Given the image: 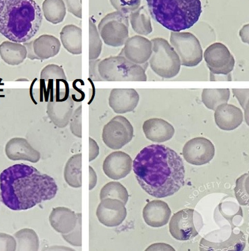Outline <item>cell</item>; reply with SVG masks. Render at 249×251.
<instances>
[{"instance_id":"cell-1","label":"cell","mask_w":249,"mask_h":251,"mask_svg":"<svg viewBox=\"0 0 249 251\" xmlns=\"http://www.w3.org/2000/svg\"><path fill=\"white\" fill-rule=\"evenodd\" d=\"M137 181L148 195L157 199L177 193L184 185V164L175 151L161 145L145 147L133 162Z\"/></svg>"},{"instance_id":"cell-2","label":"cell","mask_w":249,"mask_h":251,"mask_svg":"<svg viewBox=\"0 0 249 251\" xmlns=\"http://www.w3.org/2000/svg\"><path fill=\"white\" fill-rule=\"evenodd\" d=\"M58 190L52 177L25 164L8 167L0 175L1 201L13 210H28L51 200Z\"/></svg>"},{"instance_id":"cell-3","label":"cell","mask_w":249,"mask_h":251,"mask_svg":"<svg viewBox=\"0 0 249 251\" xmlns=\"http://www.w3.org/2000/svg\"><path fill=\"white\" fill-rule=\"evenodd\" d=\"M43 18L41 8L34 0H5L0 33L15 43H26L39 31Z\"/></svg>"},{"instance_id":"cell-4","label":"cell","mask_w":249,"mask_h":251,"mask_svg":"<svg viewBox=\"0 0 249 251\" xmlns=\"http://www.w3.org/2000/svg\"><path fill=\"white\" fill-rule=\"evenodd\" d=\"M152 18L174 32L196 24L202 13L200 0H146Z\"/></svg>"},{"instance_id":"cell-5","label":"cell","mask_w":249,"mask_h":251,"mask_svg":"<svg viewBox=\"0 0 249 251\" xmlns=\"http://www.w3.org/2000/svg\"><path fill=\"white\" fill-rule=\"evenodd\" d=\"M98 72L103 81H147L145 69L121 55L102 60L98 64Z\"/></svg>"},{"instance_id":"cell-6","label":"cell","mask_w":249,"mask_h":251,"mask_svg":"<svg viewBox=\"0 0 249 251\" xmlns=\"http://www.w3.org/2000/svg\"><path fill=\"white\" fill-rule=\"evenodd\" d=\"M151 42L153 52L149 60L154 73L163 78L176 76L181 65L173 47L164 38H153Z\"/></svg>"},{"instance_id":"cell-7","label":"cell","mask_w":249,"mask_h":251,"mask_svg":"<svg viewBox=\"0 0 249 251\" xmlns=\"http://www.w3.org/2000/svg\"><path fill=\"white\" fill-rule=\"evenodd\" d=\"M129 26L128 15L114 11L105 16L97 28L105 45L119 48L129 38Z\"/></svg>"},{"instance_id":"cell-8","label":"cell","mask_w":249,"mask_h":251,"mask_svg":"<svg viewBox=\"0 0 249 251\" xmlns=\"http://www.w3.org/2000/svg\"><path fill=\"white\" fill-rule=\"evenodd\" d=\"M170 41L180 58L181 65L193 68L201 63L203 59V50L200 41L193 33L172 31Z\"/></svg>"},{"instance_id":"cell-9","label":"cell","mask_w":249,"mask_h":251,"mask_svg":"<svg viewBox=\"0 0 249 251\" xmlns=\"http://www.w3.org/2000/svg\"><path fill=\"white\" fill-rule=\"evenodd\" d=\"M134 128L128 119L114 117L103 127L102 138L107 147L113 150L121 149L132 141Z\"/></svg>"},{"instance_id":"cell-10","label":"cell","mask_w":249,"mask_h":251,"mask_svg":"<svg viewBox=\"0 0 249 251\" xmlns=\"http://www.w3.org/2000/svg\"><path fill=\"white\" fill-rule=\"evenodd\" d=\"M210 73L215 75H228L233 70L235 58L226 45L213 43L205 50L204 54Z\"/></svg>"},{"instance_id":"cell-11","label":"cell","mask_w":249,"mask_h":251,"mask_svg":"<svg viewBox=\"0 0 249 251\" xmlns=\"http://www.w3.org/2000/svg\"><path fill=\"white\" fill-rule=\"evenodd\" d=\"M182 153L185 161L191 165L200 166L208 164L213 160L215 150L210 140L199 137L187 142Z\"/></svg>"},{"instance_id":"cell-12","label":"cell","mask_w":249,"mask_h":251,"mask_svg":"<svg viewBox=\"0 0 249 251\" xmlns=\"http://www.w3.org/2000/svg\"><path fill=\"white\" fill-rule=\"evenodd\" d=\"M57 96L48 101L46 113L53 125L63 128L69 123L73 113L74 100L66 91L58 93Z\"/></svg>"},{"instance_id":"cell-13","label":"cell","mask_w":249,"mask_h":251,"mask_svg":"<svg viewBox=\"0 0 249 251\" xmlns=\"http://www.w3.org/2000/svg\"><path fill=\"white\" fill-rule=\"evenodd\" d=\"M152 52L153 45L151 41L143 36H135L127 40L119 55L125 57L135 64L141 65L146 70Z\"/></svg>"},{"instance_id":"cell-14","label":"cell","mask_w":249,"mask_h":251,"mask_svg":"<svg viewBox=\"0 0 249 251\" xmlns=\"http://www.w3.org/2000/svg\"><path fill=\"white\" fill-rule=\"evenodd\" d=\"M96 217L100 223L105 226H118L126 218L127 209L121 201L113 199H103L97 207Z\"/></svg>"},{"instance_id":"cell-15","label":"cell","mask_w":249,"mask_h":251,"mask_svg":"<svg viewBox=\"0 0 249 251\" xmlns=\"http://www.w3.org/2000/svg\"><path fill=\"white\" fill-rule=\"evenodd\" d=\"M193 209H184L177 212L172 217L169 228L174 238L179 241H187L198 235L194 224Z\"/></svg>"},{"instance_id":"cell-16","label":"cell","mask_w":249,"mask_h":251,"mask_svg":"<svg viewBox=\"0 0 249 251\" xmlns=\"http://www.w3.org/2000/svg\"><path fill=\"white\" fill-rule=\"evenodd\" d=\"M133 162V159L128 153L120 151L113 152L103 162V172L109 178L119 180L131 172Z\"/></svg>"},{"instance_id":"cell-17","label":"cell","mask_w":249,"mask_h":251,"mask_svg":"<svg viewBox=\"0 0 249 251\" xmlns=\"http://www.w3.org/2000/svg\"><path fill=\"white\" fill-rule=\"evenodd\" d=\"M5 153L10 160H25L36 163L41 160V155L25 138H13L6 143Z\"/></svg>"},{"instance_id":"cell-18","label":"cell","mask_w":249,"mask_h":251,"mask_svg":"<svg viewBox=\"0 0 249 251\" xmlns=\"http://www.w3.org/2000/svg\"><path fill=\"white\" fill-rule=\"evenodd\" d=\"M139 102V95L135 89L112 90L109 98V105L116 113L124 114L133 112Z\"/></svg>"},{"instance_id":"cell-19","label":"cell","mask_w":249,"mask_h":251,"mask_svg":"<svg viewBox=\"0 0 249 251\" xmlns=\"http://www.w3.org/2000/svg\"><path fill=\"white\" fill-rule=\"evenodd\" d=\"M215 111V123L220 129L235 130L243 122V113L235 105L224 103L219 105Z\"/></svg>"},{"instance_id":"cell-20","label":"cell","mask_w":249,"mask_h":251,"mask_svg":"<svg viewBox=\"0 0 249 251\" xmlns=\"http://www.w3.org/2000/svg\"><path fill=\"white\" fill-rule=\"evenodd\" d=\"M171 210L168 204L162 201L149 202L143 210V217L145 223L150 226L160 227L168 223L171 217Z\"/></svg>"},{"instance_id":"cell-21","label":"cell","mask_w":249,"mask_h":251,"mask_svg":"<svg viewBox=\"0 0 249 251\" xmlns=\"http://www.w3.org/2000/svg\"><path fill=\"white\" fill-rule=\"evenodd\" d=\"M145 137L154 142H165L171 140L175 134L173 126L159 118L146 120L143 125Z\"/></svg>"},{"instance_id":"cell-22","label":"cell","mask_w":249,"mask_h":251,"mask_svg":"<svg viewBox=\"0 0 249 251\" xmlns=\"http://www.w3.org/2000/svg\"><path fill=\"white\" fill-rule=\"evenodd\" d=\"M78 214L65 207H54L49 215V222L56 232L68 234L76 227Z\"/></svg>"},{"instance_id":"cell-23","label":"cell","mask_w":249,"mask_h":251,"mask_svg":"<svg viewBox=\"0 0 249 251\" xmlns=\"http://www.w3.org/2000/svg\"><path fill=\"white\" fill-rule=\"evenodd\" d=\"M33 50L39 60H46L56 56L61 48V43L56 37L42 35L33 43Z\"/></svg>"},{"instance_id":"cell-24","label":"cell","mask_w":249,"mask_h":251,"mask_svg":"<svg viewBox=\"0 0 249 251\" xmlns=\"http://www.w3.org/2000/svg\"><path fill=\"white\" fill-rule=\"evenodd\" d=\"M0 57L8 65L15 66L21 65L27 58V51L23 43L5 41L0 45Z\"/></svg>"},{"instance_id":"cell-25","label":"cell","mask_w":249,"mask_h":251,"mask_svg":"<svg viewBox=\"0 0 249 251\" xmlns=\"http://www.w3.org/2000/svg\"><path fill=\"white\" fill-rule=\"evenodd\" d=\"M62 45L65 50L73 55L82 53V29L76 25H68L62 29L61 34Z\"/></svg>"},{"instance_id":"cell-26","label":"cell","mask_w":249,"mask_h":251,"mask_svg":"<svg viewBox=\"0 0 249 251\" xmlns=\"http://www.w3.org/2000/svg\"><path fill=\"white\" fill-rule=\"evenodd\" d=\"M245 245V237L242 232L238 235L232 232L230 238L222 243H213L202 239L200 249L201 251H243Z\"/></svg>"},{"instance_id":"cell-27","label":"cell","mask_w":249,"mask_h":251,"mask_svg":"<svg viewBox=\"0 0 249 251\" xmlns=\"http://www.w3.org/2000/svg\"><path fill=\"white\" fill-rule=\"evenodd\" d=\"M82 154L72 155L65 165L64 178L69 186L78 188L82 186Z\"/></svg>"},{"instance_id":"cell-28","label":"cell","mask_w":249,"mask_h":251,"mask_svg":"<svg viewBox=\"0 0 249 251\" xmlns=\"http://www.w3.org/2000/svg\"><path fill=\"white\" fill-rule=\"evenodd\" d=\"M128 17L132 27L138 34L146 36L153 32L151 19L145 6L138 8L136 11L130 13Z\"/></svg>"},{"instance_id":"cell-29","label":"cell","mask_w":249,"mask_h":251,"mask_svg":"<svg viewBox=\"0 0 249 251\" xmlns=\"http://www.w3.org/2000/svg\"><path fill=\"white\" fill-rule=\"evenodd\" d=\"M43 13L46 21L58 25L64 21L67 8L63 0H45L43 3Z\"/></svg>"},{"instance_id":"cell-30","label":"cell","mask_w":249,"mask_h":251,"mask_svg":"<svg viewBox=\"0 0 249 251\" xmlns=\"http://www.w3.org/2000/svg\"><path fill=\"white\" fill-rule=\"evenodd\" d=\"M41 79L43 83L51 85V88L59 89L61 85L65 87L67 77L64 70L59 65L51 64L46 65L42 70Z\"/></svg>"},{"instance_id":"cell-31","label":"cell","mask_w":249,"mask_h":251,"mask_svg":"<svg viewBox=\"0 0 249 251\" xmlns=\"http://www.w3.org/2000/svg\"><path fill=\"white\" fill-rule=\"evenodd\" d=\"M16 240V251H38L40 248L39 237L36 231L23 228L14 234Z\"/></svg>"},{"instance_id":"cell-32","label":"cell","mask_w":249,"mask_h":251,"mask_svg":"<svg viewBox=\"0 0 249 251\" xmlns=\"http://www.w3.org/2000/svg\"><path fill=\"white\" fill-rule=\"evenodd\" d=\"M230 95L229 89H204L202 100L207 108L215 110L219 105L228 103Z\"/></svg>"},{"instance_id":"cell-33","label":"cell","mask_w":249,"mask_h":251,"mask_svg":"<svg viewBox=\"0 0 249 251\" xmlns=\"http://www.w3.org/2000/svg\"><path fill=\"white\" fill-rule=\"evenodd\" d=\"M113 199L121 201L125 205L128 201L129 194L128 190L119 182H108L101 189L100 199Z\"/></svg>"},{"instance_id":"cell-34","label":"cell","mask_w":249,"mask_h":251,"mask_svg":"<svg viewBox=\"0 0 249 251\" xmlns=\"http://www.w3.org/2000/svg\"><path fill=\"white\" fill-rule=\"evenodd\" d=\"M103 43L98 28L91 20H90V59H98L101 55Z\"/></svg>"},{"instance_id":"cell-35","label":"cell","mask_w":249,"mask_h":251,"mask_svg":"<svg viewBox=\"0 0 249 251\" xmlns=\"http://www.w3.org/2000/svg\"><path fill=\"white\" fill-rule=\"evenodd\" d=\"M249 174L242 175L237 179L236 186L235 189V195L237 201L241 205H249V197L248 194Z\"/></svg>"},{"instance_id":"cell-36","label":"cell","mask_w":249,"mask_h":251,"mask_svg":"<svg viewBox=\"0 0 249 251\" xmlns=\"http://www.w3.org/2000/svg\"><path fill=\"white\" fill-rule=\"evenodd\" d=\"M110 1L112 6L116 10V11L128 16L138 9L141 4V0H110Z\"/></svg>"},{"instance_id":"cell-37","label":"cell","mask_w":249,"mask_h":251,"mask_svg":"<svg viewBox=\"0 0 249 251\" xmlns=\"http://www.w3.org/2000/svg\"><path fill=\"white\" fill-rule=\"evenodd\" d=\"M63 239L73 247H79L82 246V215L78 214V221L76 227L68 234L62 235Z\"/></svg>"},{"instance_id":"cell-38","label":"cell","mask_w":249,"mask_h":251,"mask_svg":"<svg viewBox=\"0 0 249 251\" xmlns=\"http://www.w3.org/2000/svg\"><path fill=\"white\" fill-rule=\"evenodd\" d=\"M70 130L75 136L82 138V105L75 110L69 120Z\"/></svg>"},{"instance_id":"cell-39","label":"cell","mask_w":249,"mask_h":251,"mask_svg":"<svg viewBox=\"0 0 249 251\" xmlns=\"http://www.w3.org/2000/svg\"><path fill=\"white\" fill-rule=\"evenodd\" d=\"M233 93L245 111L246 122L249 125V89H233Z\"/></svg>"},{"instance_id":"cell-40","label":"cell","mask_w":249,"mask_h":251,"mask_svg":"<svg viewBox=\"0 0 249 251\" xmlns=\"http://www.w3.org/2000/svg\"><path fill=\"white\" fill-rule=\"evenodd\" d=\"M17 244L14 236L0 232V251H16Z\"/></svg>"},{"instance_id":"cell-41","label":"cell","mask_w":249,"mask_h":251,"mask_svg":"<svg viewBox=\"0 0 249 251\" xmlns=\"http://www.w3.org/2000/svg\"><path fill=\"white\" fill-rule=\"evenodd\" d=\"M68 12L76 18H82V0H63Z\"/></svg>"},{"instance_id":"cell-42","label":"cell","mask_w":249,"mask_h":251,"mask_svg":"<svg viewBox=\"0 0 249 251\" xmlns=\"http://www.w3.org/2000/svg\"><path fill=\"white\" fill-rule=\"evenodd\" d=\"M99 59L90 60V78L93 81H103V78L100 76L98 72V64L100 63Z\"/></svg>"},{"instance_id":"cell-43","label":"cell","mask_w":249,"mask_h":251,"mask_svg":"<svg viewBox=\"0 0 249 251\" xmlns=\"http://www.w3.org/2000/svg\"><path fill=\"white\" fill-rule=\"evenodd\" d=\"M99 155V147L93 139L90 138V161L96 159Z\"/></svg>"},{"instance_id":"cell-44","label":"cell","mask_w":249,"mask_h":251,"mask_svg":"<svg viewBox=\"0 0 249 251\" xmlns=\"http://www.w3.org/2000/svg\"><path fill=\"white\" fill-rule=\"evenodd\" d=\"M145 251H175L174 248L170 247L168 244L164 243L154 244L149 247Z\"/></svg>"},{"instance_id":"cell-45","label":"cell","mask_w":249,"mask_h":251,"mask_svg":"<svg viewBox=\"0 0 249 251\" xmlns=\"http://www.w3.org/2000/svg\"><path fill=\"white\" fill-rule=\"evenodd\" d=\"M33 41L26 42V43H24L23 44L26 47V51H27V58L31 60H39L38 57L36 56L34 50H33Z\"/></svg>"},{"instance_id":"cell-46","label":"cell","mask_w":249,"mask_h":251,"mask_svg":"<svg viewBox=\"0 0 249 251\" xmlns=\"http://www.w3.org/2000/svg\"><path fill=\"white\" fill-rule=\"evenodd\" d=\"M240 36L241 38L242 41L246 44L249 43V25L248 24L245 25L240 31Z\"/></svg>"},{"instance_id":"cell-47","label":"cell","mask_w":249,"mask_h":251,"mask_svg":"<svg viewBox=\"0 0 249 251\" xmlns=\"http://www.w3.org/2000/svg\"><path fill=\"white\" fill-rule=\"evenodd\" d=\"M97 183L96 172L91 166L90 167V190H92Z\"/></svg>"},{"instance_id":"cell-48","label":"cell","mask_w":249,"mask_h":251,"mask_svg":"<svg viewBox=\"0 0 249 251\" xmlns=\"http://www.w3.org/2000/svg\"><path fill=\"white\" fill-rule=\"evenodd\" d=\"M210 81H221V80H225V81H231V75L229 74L228 75H215L210 73Z\"/></svg>"},{"instance_id":"cell-49","label":"cell","mask_w":249,"mask_h":251,"mask_svg":"<svg viewBox=\"0 0 249 251\" xmlns=\"http://www.w3.org/2000/svg\"><path fill=\"white\" fill-rule=\"evenodd\" d=\"M5 5V0H0V18L2 14L3 10H4Z\"/></svg>"},{"instance_id":"cell-50","label":"cell","mask_w":249,"mask_h":251,"mask_svg":"<svg viewBox=\"0 0 249 251\" xmlns=\"http://www.w3.org/2000/svg\"><path fill=\"white\" fill-rule=\"evenodd\" d=\"M0 198H1V195H0Z\"/></svg>"}]
</instances>
